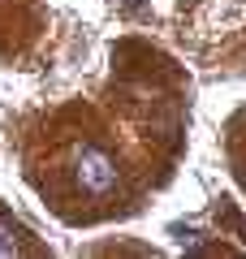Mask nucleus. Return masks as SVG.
Here are the masks:
<instances>
[{"instance_id": "obj_3", "label": "nucleus", "mask_w": 246, "mask_h": 259, "mask_svg": "<svg viewBox=\"0 0 246 259\" xmlns=\"http://www.w3.org/2000/svg\"><path fill=\"white\" fill-rule=\"evenodd\" d=\"M130 5H138V0H130Z\"/></svg>"}, {"instance_id": "obj_2", "label": "nucleus", "mask_w": 246, "mask_h": 259, "mask_svg": "<svg viewBox=\"0 0 246 259\" xmlns=\"http://www.w3.org/2000/svg\"><path fill=\"white\" fill-rule=\"evenodd\" d=\"M9 255H22V242L9 225H0V259H9Z\"/></svg>"}, {"instance_id": "obj_1", "label": "nucleus", "mask_w": 246, "mask_h": 259, "mask_svg": "<svg viewBox=\"0 0 246 259\" xmlns=\"http://www.w3.org/2000/svg\"><path fill=\"white\" fill-rule=\"evenodd\" d=\"M73 182L82 186V194L100 199V194H108L117 186V160L104 147H95V143H82L78 156H73Z\"/></svg>"}]
</instances>
